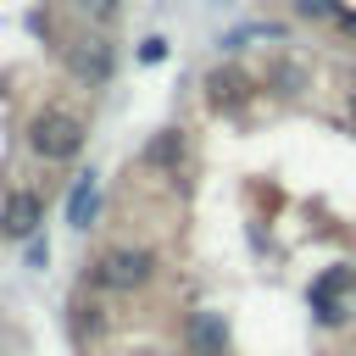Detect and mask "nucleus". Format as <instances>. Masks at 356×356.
<instances>
[{
	"label": "nucleus",
	"instance_id": "1",
	"mask_svg": "<svg viewBox=\"0 0 356 356\" xmlns=\"http://www.w3.org/2000/svg\"><path fill=\"white\" fill-rule=\"evenodd\" d=\"M28 145H33V156H44V161H72V156L83 150V122H78L72 111H39L33 128H28Z\"/></svg>",
	"mask_w": 356,
	"mask_h": 356
},
{
	"label": "nucleus",
	"instance_id": "2",
	"mask_svg": "<svg viewBox=\"0 0 356 356\" xmlns=\"http://www.w3.org/2000/svg\"><path fill=\"white\" fill-rule=\"evenodd\" d=\"M150 250H134V245H117V250H106L100 261H95V278L106 284V289H139L145 278H150Z\"/></svg>",
	"mask_w": 356,
	"mask_h": 356
},
{
	"label": "nucleus",
	"instance_id": "3",
	"mask_svg": "<svg viewBox=\"0 0 356 356\" xmlns=\"http://www.w3.org/2000/svg\"><path fill=\"white\" fill-rule=\"evenodd\" d=\"M39 222H44V206H39V195H28V189H11V195H6V206H0V228H6L11 239H33V234H39Z\"/></svg>",
	"mask_w": 356,
	"mask_h": 356
},
{
	"label": "nucleus",
	"instance_id": "4",
	"mask_svg": "<svg viewBox=\"0 0 356 356\" xmlns=\"http://www.w3.org/2000/svg\"><path fill=\"white\" fill-rule=\"evenodd\" d=\"M67 67H72V78H83V83H106V78H111V44H106V39H78V44L67 50Z\"/></svg>",
	"mask_w": 356,
	"mask_h": 356
},
{
	"label": "nucleus",
	"instance_id": "5",
	"mask_svg": "<svg viewBox=\"0 0 356 356\" xmlns=\"http://www.w3.org/2000/svg\"><path fill=\"white\" fill-rule=\"evenodd\" d=\"M95 211H100V189H95V172H83V178L72 184V195H67V222H72V228H89Z\"/></svg>",
	"mask_w": 356,
	"mask_h": 356
},
{
	"label": "nucleus",
	"instance_id": "6",
	"mask_svg": "<svg viewBox=\"0 0 356 356\" xmlns=\"http://www.w3.org/2000/svg\"><path fill=\"white\" fill-rule=\"evenodd\" d=\"M189 339H195V350H200V356H222V339H228V328H222L211 312H200V317L189 323Z\"/></svg>",
	"mask_w": 356,
	"mask_h": 356
},
{
	"label": "nucleus",
	"instance_id": "7",
	"mask_svg": "<svg viewBox=\"0 0 356 356\" xmlns=\"http://www.w3.org/2000/svg\"><path fill=\"white\" fill-rule=\"evenodd\" d=\"M145 161H150V167H178V161H184V134H178V128L156 134L150 150H145Z\"/></svg>",
	"mask_w": 356,
	"mask_h": 356
},
{
	"label": "nucleus",
	"instance_id": "8",
	"mask_svg": "<svg viewBox=\"0 0 356 356\" xmlns=\"http://www.w3.org/2000/svg\"><path fill=\"white\" fill-rule=\"evenodd\" d=\"M206 89H211V100H228V106H234V100H245V78H239L234 67H228V72L217 67V72L206 78Z\"/></svg>",
	"mask_w": 356,
	"mask_h": 356
},
{
	"label": "nucleus",
	"instance_id": "9",
	"mask_svg": "<svg viewBox=\"0 0 356 356\" xmlns=\"http://www.w3.org/2000/svg\"><path fill=\"white\" fill-rule=\"evenodd\" d=\"M245 39H278V28H273V22H256V28H239V33H228L222 44H228V50H239Z\"/></svg>",
	"mask_w": 356,
	"mask_h": 356
},
{
	"label": "nucleus",
	"instance_id": "10",
	"mask_svg": "<svg viewBox=\"0 0 356 356\" xmlns=\"http://www.w3.org/2000/svg\"><path fill=\"white\" fill-rule=\"evenodd\" d=\"M300 17H339V0H295Z\"/></svg>",
	"mask_w": 356,
	"mask_h": 356
},
{
	"label": "nucleus",
	"instance_id": "11",
	"mask_svg": "<svg viewBox=\"0 0 356 356\" xmlns=\"http://www.w3.org/2000/svg\"><path fill=\"white\" fill-rule=\"evenodd\" d=\"M50 261V245L44 239H28V267H44Z\"/></svg>",
	"mask_w": 356,
	"mask_h": 356
},
{
	"label": "nucleus",
	"instance_id": "12",
	"mask_svg": "<svg viewBox=\"0 0 356 356\" xmlns=\"http://www.w3.org/2000/svg\"><path fill=\"white\" fill-rule=\"evenodd\" d=\"M78 6H83L89 17H111V11H117V0H78Z\"/></svg>",
	"mask_w": 356,
	"mask_h": 356
},
{
	"label": "nucleus",
	"instance_id": "13",
	"mask_svg": "<svg viewBox=\"0 0 356 356\" xmlns=\"http://www.w3.org/2000/svg\"><path fill=\"white\" fill-rule=\"evenodd\" d=\"M350 111H356V89H350Z\"/></svg>",
	"mask_w": 356,
	"mask_h": 356
}]
</instances>
